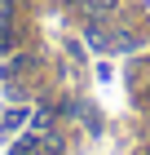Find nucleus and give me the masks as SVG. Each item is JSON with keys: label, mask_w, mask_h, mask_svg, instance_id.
I'll return each instance as SVG.
<instances>
[{"label": "nucleus", "mask_w": 150, "mask_h": 155, "mask_svg": "<svg viewBox=\"0 0 150 155\" xmlns=\"http://www.w3.org/2000/svg\"><path fill=\"white\" fill-rule=\"evenodd\" d=\"M88 9H93V13H110V9H115V0H88Z\"/></svg>", "instance_id": "1"}]
</instances>
